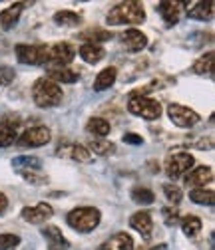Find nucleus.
Listing matches in <instances>:
<instances>
[{
  "mask_svg": "<svg viewBox=\"0 0 215 250\" xmlns=\"http://www.w3.org/2000/svg\"><path fill=\"white\" fill-rule=\"evenodd\" d=\"M183 6H186V2H171V0H164V2L158 4V12L164 18L167 28H171V26H175L179 22Z\"/></svg>",
  "mask_w": 215,
  "mask_h": 250,
  "instance_id": "f8f14e48",
  "label": "nucleus"
},
{
  "mask_svg": "<svg viewBox=\"0 0 215 250\" xmlns=\"http://www.w3.org/2000/svg\"><path fill=\"white\" fill-rule=\"evenodd\" d=\"M18 173H20V177H22L26 183L34 185V187H40V185H46V183H48V177H46V175H42V173H38V171H32V169H18Z\"/></svg>",
  "mask_w": 215,
  "mask_h": 250,
  "instance_id": "7c9ffc66",
  "label": "nucleus"
},
{
  "mask_svg": "<svg viewBox=\"0 0 215 250\" xmlns=\"http://www.w3.org/2000/svg\"><path fill=\"white\" fill-rule=\"evenodd\" d=\"M18 127H20V121L18 117L10 119V117H4L2 125H0V147H10L16 137H18Z\"/></svg>",
  "mask_w": 215,
  "mask_h": 250,
  "instance_id": "2eb2a0df",
  "label": "nucleus"
},
{
  "mask_svg": "<svg viewBox=\"0 0 215 250\" xmlns=\"http://www.w3.org/2000/svg\"><path fill=\"white\" fill-rule=\"evenodd\" d=\"M195 165L193 155L188 151H173L167 155L166 159V173L169 179H179L186 173H190V169Z\"/></svg>",
  "mask_w": 215,
  "mask_h": 250,
  "instance_id": "423d86ee",
  "label": "nucleus"
},
{
  "mask_svg": "<svg viewBox=\"0 0 215 250\" xmlns=\"http://www.w3.org/2000/svg\"><path fill=\"white\" fill-rule=\"evenodd\" d=\"M213 181V169L207 167V165H201V167H195L191 169L190 173H186V185H191V187H199L201 185H207Z\"/></svg>",
  "mask_w": 215,
  "mask_h": 250,
  "instance_id": "a211bd4d",
  "label": "nucleus"
},
{
  "mask_svg": "<svg viewBox=\"0 0 215 250\" xmlns=\"http://www.w3.org/2000/svg\"><path fill=\"white\" fill-rule=\"evenodd\" d=\"M86 129H88V133L96 135L98 139H104V137L110 133L112 125H110V121H106L104 117H92V119L88 121V125H86Z\"/></svg>",
  "mask_w": 215,
  "mask_h": 250,
  "instance_id": "393cba45",
  "label": "nucleus"
},
{
  "mask_svg": "<svg viewBox=\"0 0 215 250\" xmlns=\"http://www.w3.org/2000/svg\"><path fill=\"white\" fill-rule=\"evenodd\" d=\"M116 78H118V70H116L114 66L104 68V70H102V72L96 76V80H94V91H104V89H110V87L114 85Z\"/></svg>",
  "mask_w": 215,
  "mask_h": 250,
  "instance_id": "5701e85b",
  "label": "nucleus"
},
{
  "mask_svg": "<svg viewBox=\"0 0 215 250\" xmlns=\"http://www.w3.org/2000/svg\"><path fill=\"white\" fill-rule=\"evenodd\" d=\"M130 227L134 230H138L143 238H149L151 230H153V218H151V214L147 210H138L130 218Z\"/></svg>",
  "mask_w": 215,
  "mask_h": 250,
  "instance_id": "4468645a",
  "label": "nucleus"
},
{
  "mask_svg": "<svg viewBox=\"0 0 215 250\" xmlns=\"http://www.w3.org/2000/svg\"><path fill=\"white\" fill-rule=\"evenodd\" d=\"M213 0H207V2H195L190 10H188V16L191 20H199V22H205V20H211L213 18Z\"/></svg>",
  "mask_w": 215,
  "mask_h": 250,
  "instance_id": "4be33fe9",
  "label": "nucleus"
},
{
  "mask_svg": "<svg viewBox=\"0 0 215 250\" xmlns=\"http://www.w3.org/2000/svg\"><path fill=\"white\" fill-rule=\"evenodd\" d=\"M121 42H124V48L128 52H142L147 46V36L138 28H130L121 34Z\"/></svg>",
  "mask_w": 215,
  "mask_h": 250,
  "instance_id": "ddd939ff",
  "label": "nucleus"
},
{
  "mask_svg": "<svg viewBox=\"0 0 215 250\" xmlns=\"http://www.w3.org/2000/svg\"><path fill=\"white\" fill-rule=\"evenodd\" d=\"M12 167L20 169V167H26V169H32V171H38L42 167V161L38 157H30V155H20L12 161Z\"/></svg>",
  "mask_w": 215,
  "mask_h": 250,
  "instance_id": "2f4dec72",
  "label": "nucleus"
},
{
  "mask_svg": "<svg viewBox=\"0 0 215 250\" xmlns=\"http://www.w3.org/2000/svg\"><path fill=\"white\" fill-rule=\"evenodd\" d=\"M145 20V10L142 2L136 0H128V2H119L116 4L108 16L106 22L108 26H118V24H142Z\"/></svg>",
  "mask_w": 215,
  "mask_h": 250,
  "instance_id": "f257e3e1",
  "label": "nucleus"
},
{
  "mask_svg": "<svg viewBox=\"0 0 215 250\" xmlns=\"http://www.w3.org/2000/svg\"><path fill=\"white\" fill-rule=\"evenodd\" d=\"M90 153H98V155H114L116 153V145L108 139H92L90 141Z\"/></svg>",
  "mask_w": 215,
  "mask_h": 250,
  "instance_id": "cd10ccee",
  "label": "nucleus"
},
{
  "mask_svg": "<svg viewBox=\"0 0 215 250\" xmlns=\"http://www.w3.org/2000/svg\"><path fill=\"white\" fill-rule=\"evenodd\" d=\"M76 56V48L70 42H58L48 50V64L54 68H66Z\"/></svg>",
  "mask_w": 215,
  "mask_h": 250,
  "instance_id": "6e6552de",
  "label": "nucleus"
},
{
  "mask_svg": "<svg viewBox=\"0 0 215 250\" xmlns=\"http://www.w3.org/2000/svg\"><path fill=\"white\" fill-rule=\"evenodd\" d=\"M112 32L110 30H104V28H94V30H86V32H82L78 38L86 44H94V46H100L102 42H110L112 40Z\"/></svg>",
  "mask_w": 215,
  "mask_h": 250,
  "instance_id": "412c9836",
  "label": "nucleus"
},
{
  "mask_svg": "<svg viewBox=\"0 0 215 250\" xmlns=\"http://www.w3.org/2000/svg\"><path fill=\"white\" fill-rule=\"evenodd\" d=\"M98 250H134V238L128 232H116L112 238L102 242Z\"/></svg>",
  "mask_w": 215,
  "mask_h": 250,
  "instance_id": "f3484780",
  "label": "nucleus"
},
{
  "mask_svg": "<svg viewBox=\"0 0 215 250\" xmlns=\"http://www.w3.org/2000/svg\"><path fill=\"white\" fill-rule=\"evenodd\" d=\"M50 129L44 127V125H38V127H30L24 133H20L16 137V143L20 147H42L46 143H50Z\"/></svg>",
  "mask_w": 215,
  "mask_h": 250,
  "instance_id": "1a4fd4ad",
  "label": "nucleus"
},
{
  "mask_svg": "<svg viewBox=\"0 0 215 250\" xmlns=\"http://www.w3.org/2000/svg\"><path fill=\"white\" fill-rule=\"evenodd\" d=\"M56 153L60 155V157H66V159H72V161H78V163H92V159H94V155L88 151V147L78 145V143L60 145Z\"/></svg>",
  "mask_w": 215,
  "mask_h": 250,
  "instance_id": "9d476101",
  "label": "nucleus"
},
{
  "mask_svg": "<svg viewBox=\"0 0 215 250\" xmlns=\"http://www.w3.org/2000/svg\"><path fill=\"white\" fill-rule=\"evenodd\" d=\"M106 50L102 46H94V44H82L80 48V58L86 64H98L100 60H104Z\"/></svg>",
  "mask_w": 215,
  "mask_h": 250,
  "instance_id": "b1692460",
  "label": "nucleus"
},
{
  "mask_svg": "<svg viewBox=\"0 0 215 250\" xmlns=\"http://www.w3.org/2000/svg\"><path fill=\"white\" fill-rule=\"evenodd\" d=\"M6 207H8V199H6V195H4V193H0V214H2V212L6 210Z\"/></svg>",
  "mask_w": 215,
  "mask_h": 250,
  "instance_id": "4c0bfd02",
  "label": "nucleus"
},
{
  "mask_svg": "<svg viewBox=\"0 0 215 250\" xmlns=\"http://www.w3.org/2000/svg\"><path fill=\"white\" fill-rule=\"evenodd\" d=\"M26 4L24 2H16L12 6H8L6 10L0 12V26H2V30H10L16 26V22L20 20V14H22V8Z\"/></svg>",
  "mask_w": 215,
  "mask_h": 250,
  "instance_id": "aec40b11",
  "label": "nucleus"
},
{
  "mask_svg": "<svg viewBox=\"0 0 215 250\" xmlns=\"http://www.w3.org/2000/svg\"><path fill=\"white\" fill-rule=\"evenodd\" d=\"M52 20L58 26H78V24H82V16L74 10H58L52 16Z\"/></svg>",
  "mask_w": 215,
  "mask_h": 250,
  "instance_id": "bb28decb",
  "label": "nucleus"
},
{
  "mask_svg": "<svg viewBox=\"0 0 215 250\" xmlns=\"http://www.w3.org/2000/svg\"><path fill=\"white\" fill-rule=\"evenodd\" d=\"M162 216H164V223H166L167 227H175V225L179 223V212H177V208H173V207H164V208H162Z\"/></svg>",
  "mask_w": 215,
  "mask_h": 250,
  "instance_id": "c9c22d12",
  "label": "nucleus"
},
{
  "mask_svg": "<svg viewBox=\"0 0 215 250\" xmlns=\"http://www.w3.org/2000/svg\"><path fill=\"white\" fill-rule=\"evenodd\" d=\"M46 80L54 82L56 85H60V83H76L80 80V74L74 72V70H70V68H52L48 72Z\"/></svg>",
  "mask_w": 215,
  "mask_h": 250,
  "instance_id": "6ab92c4d",
  "label": "nucleus"
},
{
  "mask_svg": "<svg viewBox=\"0 0 215 250\" xmlns=\"http://www.w3.org/2000/svg\"><path fill=\"white\" fill-rule=\"evenodd\" d=\"M132 201L138 205H151L156 201V195H153L149 189H145V187H138V189L132 191Z\"/></svg>",
  "mask_w": 215,
  "mask_h": 250,
  "instance_id": "473e14b6",
  "label": "nucleus"
},
{
  "mask_svg": "<svg viewBox=\"0 0 215 250\" xmlns=\"http://www.w3.org/2000/svg\"><path fill=\"white\" fill-rule=\"evenodd\" d=\"M167 115H169V119L177 125V127H181V129L193 127V125H197L199 119H201L199 113H195L193 109H190L186 105H179V104L167 105Z\"/></svg>",
  "mask_w": 215,
  "mask_h": 250,
  "instance_id": "0eeeda50",
  "label": "nucleus"
},
{
  "mask_svg": "<svg viewBox=\"0 0 215 250\" xmlns=\"http://www.w3.org/2000/svg\"><path fill=\"white\" fill-rule=\"evenodd\" d=\"M190 199H191L195 205H207V207H211V205H213L215 195H213V191H211V189H205V187H199V189L190 191Z\"/></svg>",
  "mask_w": 215,
  "mask_h": 250,
  "instance_id": "c85d7f7f",
  "label": "nucleus"
},
{
  "mask_svg": "<svg viewBox=\"0 0 215 250\" xmlns=\"http://www.w3.org/2000/svg\"><path fill=\"white\" fill-rule=\"evenodd\" d=\"M54 214V208L48 203H38L36 207H26L22 208V218L30 225H42Z\"/></svg>",
  "mask_w": 215,
  "mask_h": 250,
  "instance_id": "9b49d317",
  "label": "nucleus"
},
{
  "mask_svg": "<svg viewBox=\"0 0 215 250\" xmlns=\"http://www.w3.org/2000/svg\"><path fill=\"white\" fill-rule=\"evenodd\" d=\"M164 195H166V199H167L169 203H173V205H177V203L183 199V191L179 189L177 185H171V183H166V185H164Z\"/></svg>",
  "mask_w": 215,
  "mask_h": 250,
  "instance_id": "72a5a7b5",
  "label": "nucleus"
},
{
  "mask_svg": "<svg viewBox=\"0 0 215 250\" xmlns=\"http://www.w3.org/2000/svg\"><path fill=\"white\" fill-rule=\"evenodd\" d=\"M14 50H16V58L20 64H26V66L48 64L50 46H46V44H18Z\"/></svg>",
  "mask_w": 215,
  "mask_h": 250,
  "instance_id": "39448f33",
  "label": "nucleus"
},
{
  "mask_svg": "<svg viewBox=\"0 0 215 250\" xmlns=\"http://www.w3.org/2000/svg\"><path fill=\"white\" fill-rule=\"evenodd\" d=\"M134 250H149V248H145V246H140V248H134Z\"/></svg>",
  "mask_w": 215,
  "mask_h": 250,
  "instance_id": "58836bf2",
  "label": "nucleus"
},
{
  "mask_svg": "<svg viewBox=\"0 0 215 250\" xmlns=\"http://www.w3.org/2000/svg\"><path fill=\"white\" fill-rule=\"evenodd\" d=\"M64 93H62V87L56 85L54 82L46 80V78H40L34 82L32 85V100L38 107L46 109V107H56L60 102H62Z\"/></svg>",
  "mask_w": 215,
  "mask_h": 250,
  "instance_id": "f03ea898",
  "label": "nucleus"
},
{
  "mask_svg": "<svg viewBox=\"0 0 215 250\" xmlns=\"http://www.w3.org/2000/svg\"><path fill=\"white\" fill-rule=\"evenodd\" d=\"M181 230L186 232L188 236H197L199 232H201V227H203V223H201V218L199 216H195V214H186L181 218Z\"/></svg>",
  "mask_w": 215,
  "mask_h": 250,
  "instance_id": "a878e982",
  "label": "nucleus"
},
{
  "mask_svg": "<svg viewBox=\"0 0 215 250\" xmlns=\"http://www.w3.org/2000/svg\"><path fill=\"white\" fill-rule=\"evenodd\" d=\"M102 221V212L96 207H78L68 212L66 223L78 232H92Z\"/></svg>",
  "mask_w": 215,
  "mask_h": 250,
  "instance_id": "7ed1b4c3",
  "label": "nucleus"
},
{
  "mask_svg": "<svg viewBox=\"0 0 215 250\" xmlns=\"http://www.w3.org/2000/svg\"><path fill=\"white\" fill-rule=\"evenodd\" d=\"M193 72L195 74H213V52L203 54L201 58H197V62L193 64Z\"/></svg>",
  "mask_w": 215,
  "mask_h": 250,
  "instance_id": "c756f323",
  "label": "nucleus"
},
{
  "mask_svg": "<svg viewBox=\"0 0 215 250\" xmlns=\"http://www.w3.org/2000/svg\"><path fill=\"white\" fill-rule=\"evenodd\" d=\"M128 111L136 117H142V119H147V121H156L162 117V104L151 100L147 96H132L130 102H128Z\"/></svg>",
  "mask_w": 215,
  "mask_h": 250,
  "instance_id": "20e7f679",
  "label": "nucleus"
},
{
  "mask_svg": "<svg viewBox=\"0 0 215 250\" xmlns=\"http://www.w3.org/2000/svg\"><path fill=\"white\" fill-rule=\"evenodd\" d=\"M42 234H44V238H46L48 244H50L48 250H68V248H70V242L66 240V236L60 232V229L54 227V225L44 227V229H42Z\"/></svg>",
  "mask_w": 215,
  "mask_h": 250,
  "instance_id": "dca6fc26",
  "label": "nucleus"
},
{
  "mask_svg": "<svg viewBox=\"0 0 215 250\" xmlns=\"http://www.w3.org/2000/svg\"><path fill=\"white\" fill-rule=\"evenodd\" d=\"M0 83H2V80H0Z\"/></svg>",
  "mask_w": 215,
  "mask_h": 250,
  "instance_id": "ea45409f",
  "label": "nucleus"
},
{
  "mask_svg": "<svg viewBox=\"0 0 215 250\" xmlns=\"http://www.w3.org/2000/svg\"><path fill=\"white\" fill-rule=\"evenodd\" d=\"M124 143H130V145H142V143H143V137L138 135V133H124Z\"/></svg>",
  "mask_w": 215,
  "mask_h": 250,
  "instance_id": "e433bc0d",
  "label": "nucleus"
},
{
  "mask_svg": "<svg viewBox=\"0 0 215 250\" xmlns=\"http://www.w3.org/2000/svg\"><path fill=\"white\" fill-rule=\"evenodd\" d=\"M20 244V236L12 232H2L0 234V250H16Z\"/></svg>",
  "mask_w": 215,
  "mask_h": 250,
  "instance_id": "f704fd0d",
  "label": "nucleus"
}]
</instances>
